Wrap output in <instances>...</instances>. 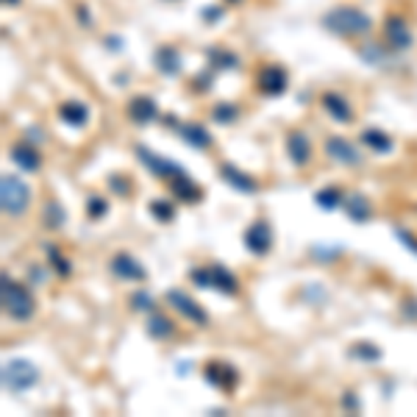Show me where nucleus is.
I'll use <instances>...</instances> for the list:
<instances>
[{
  "mask_svg": "<svg viewBox=\"0 0 417 417\" xmlns=\"http://www.w3.org/2000/svg\"><path fill=\"white\" fill-rule=\"evenodd\" d=\"M145 331L153 339H170L176 334V323L167 315H162V312H150L147 320H145Z\"/></svg>",
  "mask_w": 417,
  "mask_h": 417,
  "instance_id": "nucleus-24",
  "label": "nucleus"
},
{
  "mask_svg": "<svg viewBox=\"0 0 417 417\" xmlns=\"http://www.w3.org/2000/svg\"><path fill=\"white\" fill-rule=\"evenodd\" d=\"M342 209H345V214L353 220V223H368L373 214L370 203H368V198L362 195V192H356V189H351V192H345V200H342Z\"/></svg>",
  "mask_w": 417,
  "mask_h": 417,
  "instance_id": "nucleus-20",
  "label": "nucleus"
},
{
  "mask_svg": "<svg viewBox=\"0 0 417 417\" xmlns=\"http://www.w3.org/2000/svg\"><path fill=\"white\" fill-rule=\"evenodd\" d=\"M128 301H131V309H134V312H147V315H150V312H156V301H153L145 289H137Z\"/></svg>",
  "mask_w": 417,
  "mask_h": 417,
  "instance_id": "nucleus-33",
  "label": "nucleus"
},
{
  "mask_svg": "<svg viewBox=\"0 0 417 417\" xmlns=\"http://www.w3.org/2000/svg\"><path fill=\"white\" fill-rule=\"evenodd\" d=\"M8 156H11V162L23 173H40V167H42V156H40V147L34 142H17V145H11Z\"/></svg>",
  "mask_w": 417,
  "mask_h": 417,
  "instance_id": "nucleus-13",
  "label": "nucleus"
},
{
  "mask_svg": "<svg viewBox=\"0 0 417 417\" xmlns=\"http://www.w3.org/2000/svg\"><path fill=\"white\" fill-rule=\"evenodd\" d=\"M134 153H137L139 162L145 164V170H150L156 179L170 181V179H176V176H184V167H181L179 162H173V159H167V156L150 150L147 145H134Z\"/></svg>",
  "mask_w": 417,
  "mask_h": 417,
  "instance_id": "nucleus-6",
  "label": "nucleus"
},
{
  "mask_svg": "<svg viewBox=\"0 0 417 417\" xmlns=\"http://www.w3.org/2000/svg\"><path fill=\"white\" fill-rule=\"evenodd\" d=\"M242 239H245V248L253 256H267L270 248H273V226H270V220H265V217L253 220Z\"/></svg>",
  "mask_w": 417,
  "mask_h": 417,
  "instance_id": "nucleus-9",
  "label": "nucleus"
},
{
  "mask_svg": "<svg viewBox=\"0 0 417 417\" xmlns=\"http://www.w3.org/2000/svg\"><path fill=\"white\" fill-rule=\"evenodd\" d=\"M289 87V75L281 64H262L259 73H256V90L267 97H278V95L286 92Z\"/></svg>",
  "mask_w": 417,
  "mask_h": 417,
  "instance_id": "nucleus-7",
  "label": "nucleus"
},
{
  "mask_svg": "<svg viewBox=\"0 0 417 417\" xmlns=\"http://www.w3.org/2000/svg\"><path fill=\"white\" fill-rule=\"evenodd\" d=\"M42 223H45V229L50 231H59L64 223H67V214H64V206L59 203V200H47L45 209H42Z\"/></svg>",
  "mask_w": 417,
  "mask_h": 417,
  "instance_id": "nucleus-26",
  "label": "nucleus"
},
{
  "mask_svg": "<svg viewBox=\"0 0 417 417\" xmlns=\"http://www.w3.org/2000/svg\"><path fill=\"white\" fill-rule=\"evenodd\" d=\"M3 3H6V6H17L20 0H3Z\"/></svg>",
  "mask_w": 417,
  "mask_h": 417,
  "instance_id": "nucleus-48",
  "label": "nucleus"
},
{
  "mask_svg": "<svg viewBox=\"0 0 417 417\" xmlns=\"http://www.w3.org/2000/svg\"><path fill=\"white\" fill-rule=\"evenodd\" d=\"M75 17L81 20V25H87V28L92 25V17H90V8H87V6H78V8H75Z\"/></svg>",
  "mask_w": 417,
  "mask_h": 417,
  "instance_id": "nucleus-43",
  "label": "nucleus"
},
{
  "mask_svg": "<svg viewBox=\"0 0 417 417\" xmlns=\"http://www.w3.org/2000/svg\"><path fill=\"white\" fill-rule=\"evenodd\" d=\"M362 145L370 147L373 153H389L392 150V137L384 134L381 128H368V131H362Z\"/></svg>",
  "mask_w": 417,
  "mask_h": 417,
  "instance_id": "nucleus-25",
  "label": "nucleus"
},
{
  "mask_svg": "<svg viewBox=\"0 0 417 417\" xmlns=\"http://www.w3.org/2000/svg\"><path fill=\"white\" fill-rule=\"evenodd\" d=\"M28 278H31V284H45V270L42 267H28Z\"/></svg>",
  "mask_w": 417,
  "mask_h": 417,
  "instance_id": "nucleus-44",
  "label": "nucleus"
},
{
  "mask_svg": "<svg viewBox=\"0 0 417 417\" xmlns=\"http://www.w3.org/2000/svg\"><path fill=\"white\" fill-rule=\"evenodd\" d=\"M126 114L134 126H150L156 117H159V103L147 95H134L128 103H126Z\"/></svg>",
  "mask_w": 417,
  "mask_h": 417,
  "instance_id": "nucleus-12",
  "label": "nucleus"
},
{
  "mask_svg": "<svg viewBox=\"0 0 417 417\" xmlns=\"http://www.w3.org/2000/svg\"><path fill=\"white\" fill-rule=\"evenodd\" d=\"M111 37H114V34H111ZM111 37L106 40V45H109V47H120V42H117V40H111Z\"/></svg>",
  "mask_w": 417,
  "mask_h": 417,
  "instance_id": "nucleus-46",
  "label": "nucleus"
},
{
  "mask_svg": "<svg viewBox=\"0 0 417 417\" xmlns=\"http://www.w3.org/2000/svg\"><path fill=\"white\" fill-rule=\"evenodd\" d=\"M395 236H398V242L406 248V250H412L417 256V236L415 234H409L406 229H395Z\"/></svg>",
  "mask_w": 417,
  "mask_h": 417,
  "instance_id": "nucleus-39",
  "label": "nucleus"
},
{
  "mask_svg": "<svg viewBox=\"0 0 417 417\" xmlns=\"http://www.w3.org/2000/svg\"><path fill=\"white\" fill-rule=\"evenodd\" d=\"M56 114L64 126H73V128H81V126L90 123V106L81 103V100H64Z\"/></svg>",
  "mask_w": 417,
  "mask_h": 417,
  "instance_id": "nucleus-19",
  "label": "nucleus"
},
{
  "mask_svg": "<svg viewBox=\"0 0 417 417\" xmlns=\"http://www.w3.org/2000/svg\"><path fill=\"white\" fill-rule=\"evenodd\" d=\"M206 56H209V64H212L214 70H231V67L239 64L236 53H231V50H223V47H209V50H206Z\"/></svg>",
  "mask_w": 417,
  "mask_h": 417,
  "instance_id": "nucleus-30",
  "label": "nucleus"
},
{
  "mask_svg": "<svg viewBox=\"0 0 417 417\" xmlns=\"http://www.w3.org/2000/svg\"><path fill=\"white\" fill-rule=\"evenodd\" d=\"M325 156L331 159V162H337V164H342V167H359L362 164V150L351 142V139L345 137H328L325 139Z\"/></svg>",
  "mask_w": 417,
  "mask_h": 417,
  "instance_id": "nucleus-8",
  "label": "nucleus"
},
{
  "mask_svg": "<svg viewBox=\"0 0 417 417\" xmlns=\"http://www.w3.org/2000/svg\"><path fill=\"white\" fill-rule=\"evenodd\" d=\"M384 42L392 47V50H406L415 42V34H412V25L406 23V17L401 14H389L384 20Z\"/></svg>",
  "mask_w": 417,
  "mask_h": 417,
  "instance_id": "nucleus-10",
  "label": "nucleus"
},
{
  "mask_svg": "<svg viewBox=\"0 0 417 417\" xmlns=\"http://www.w3.org/2000/svg\"><path fill=\"white\" fill-rule=\"evenodd\" d=\"M212 120L217 126H234L239 120V109L234 106L231 100H220V103L212 106Z\"/></svg>",
  "mask_w": 417,
  "mask_h": 417,
  "instance_id": "nucleus-28",
  "label": "nucleus"
},
{
  "mask_svg": "<svg viewBox=\"0 0 417 417\" xmlns=\"http://www.w3.org/2000/svg\"><path fill=\"white\" fill-rule=\"evenodd\" d=\"M401 312H404L406 320H417V298H406L401 303Z\"/></svg>",
  "mask_w": 417,
  "mask_h": 417,
  "instance_id": "nucleus-40",
  "label": "nucleus"
},
{
  "mask_svg": "<svg viewBox=\"0 0 417 417\" xmlns=\"http://www.w3.org/2000/svg\"><path fill=\"white\" fill-rule=\"evenodd\" d=\"M186 368H189V365H186V362H181V365H179V375H186Z\"/></svg>",
  "mask_w": 417,
  "mask_h": 417,
  "instance_id": "nucleus-47",
  "label": "nucleus"
},
{
  "mask_svg": "<svg viewBox=\"0 0 417 417\" xmlns=\"http://www.w3.org/2000/svg\"><path fill=\"white\" fill-rule=\"evenodd\" d=\"M342 406H345L348 412H359V398H356L353 392H345V395H342Z\"/></svg>",
  "mask_w": 417,
  "mask_h": 417,
  "instance_id": "nucleus-42",
  "label": "nucleus"
},
{
  "mask_svg": "<svg viewBox=\"0 0 417 417\" xmlns=\"http://www.w3.org/2000/svg\"><path fill=\"white\" fill-rule=\"evenodd\" d=\"M150 214H153L159 223H173L176 206H173L167 198H156V200H150Z\"/></svg>",
  "mask_w": 417,
  "mask_h": 417,
  "instance_id": "nucleus-32",
  "label": "nucleus"
},
{
  "mask_svg": "<svg viewBox=\"0 0 417 417\" xmlns=\"http://www.w3.org/2000/svg\"><path fill=\"white\" fill-rule=\"evenodd\" d=\"M203 378L217 389H234L239 375H236V368L226 365V362H209L203 368Z\"/></svg>",
  "mask_w": 417,
  "mask_h": 417,
  "instance_id": "nucleus-17",
  "label": "nucleus"
},
{
  "mask_svg": "<svg viewBox=\"0 0 417 417\" xmlns=\"http://www.w3.org/2000/svg\"><path fill=\"white\" fill-rule=\"evenodd\" d=\"M320 106H323L325 114L331 120H337V123H353V109H351V100L345 95L328 90V92L320 95Z\"/></svg>",
  "mask_w": 417,
  "mask_h": 417,
  "instance_id": "nucleus-16",
  "label": "nucleus"
},
{
  "mask_svg": "<svg viewBox=\"0 0 417 417\" xmlns=\"http://www.w3.org/2000/svg\"><path fill=\"white\" fill-rule=\"evenodd\" d=\"M181 67H184L181 53L173 45H162L156 50V70H159L162 75H170V78H173V75L181 73Z\"/></svg>",
  "mask_w": 417,
  "mask_h": 417,
  "instance_id": "nucleus-22",
  "label": "nucleus"
},
{
  "mask_svg": "<svg viewBox=\"0 0 417 417\" xmlns=\"http://www.w3.org/2000/svg\"><path fill=\"white\" fill-rule=\"evenodd\" d=\"M342 200H345V192H342L339 186H325V189H320V192H315V203H318L320 209H325V212L339 209Z\"/></svg>",
  "mask_w": 417,
  "mask_h": 417,
  "instance_id": "nucleus-27",
  "label": "nucleus"
},
{
  "mask_svg": "<svg viewBox=\"0 0 417 417\" xmlns=\"http://www.w3.org/2000/svg\"><path fill=\"white\" fill-rule=\"evenodd\" d=\"M195 81H198V84H195V90H198V92H203V90H209V87L214 84V78L209 81V73H203V75H198Z\"/></svg>",
  "mask_w": 417,
  "mask_h": 417,
  "instance_id": "nucleus-45",
  "label": "nucleus"
},
{
  "mask_svg": "<svg viewBox=\"0 0 417 417\" xmlns=\"http://www.w3.org/2000/svg\"><path fill=\"white\" fill-rule=\"evenodd\" d=\"M220 179L231 186L234 192H242V195H256L259 192V181L253 176H248L245 170H239L236 164H229V162L220 164Z\"/></svg>",
  "mask_w": 417,
  "mask_h": 417,
  "instance_id": "nucleus-15",
  "label": "nucleus"
},
{
  "mask_svg": "<svg viewBox=\"0 0 417 417\" xmlns=\"http://www.w3.org/2000/svg\"><path fill=\"white\" fill-rule=\"evenodd\" d=\"M0 303H3V312L11 318V320H31L34 312H37V301L31 295V289L20 281H14L11 276L0 278Z\"/></svg>",
  "mask_w": 417,
  "mask_h": 417,
  "instance_id": "nucleus-2",
  "label": "nucleus"
},
{
  "mask_svg": "<svg viewBox=\"0 0 417 417\" xmlns=\"http://www.w3.org/2000/svg\"><path fill=\"white\" fill-rule=\"evenodd\" d=\"M348 353L353 359H362V362H381V356H384V351L378 345H373V342H356V345H351Z\"/></svg>",
  "mask_w": 417,
  "mask_h": 417,
  "instance_id": "nucleus-31",
  "label": "nucleus"
},
{
  "mask_svg": "<svg viewBox=\"0 0 417 417\" xmlns=\"http://www.w3.org/2000/svg\"><path fill=\"white\" fill-rule=\"evenodd\" d=\"M209 270H212V289H217L223 295H236L239 292V278L234 276L226 265L214 262V265H209Z\"/></svg>",
  "mask_w": 417,
  "mask_h": 417,
  "instance_id": "nucleus-23",
  "label": "nucleus"
},
{
  "mask_svg": "<svg viewBox=\"0 0 417 417\" xmlns=\"http://www.w3.org/2000/svg\"><path fill=\"white\" fill-rule=\"evenodd\" d=\"M164 301L170 303V309H176L192 325H198V328H206L209 325V312L189 292H184V289H167L164 292Z\"/></svg>",
  "mask_w": 417,
  "mask_h": 417,
  "instance_id": "nucleus-5",
  "label": "nucleus"
},
{
  "mask_svg": "<svg viewBox=\"0 0 417 417\" xmlns=\"http://www.w3.org/2000/svg\"><path fill=\"white\" fill-rule=\"evenodd\" d=\"M339 248H323V245H315L312 248V256H315V262H334V259H339Z\"/></svg>",
  "mask_w": 417,
  "mask_h": 417,
  "instance_id": "nucleus-38",
  "label": "nucleus"
},
{
  "mask_svg": "<svg viewBox=\"0 0 417 417\" xmlns=\"http://www.w3.org/2000/svg\"><path fill=\"white\" fill-rule=\"evenodd\" d=\"M170 186V192L176 195V200H181V203H200L203 200V189L195 184L189 176H176V179H170L167 181Z\"/></svg>",
  "mask_w": 417,
  "mask_h": 417,
  "instance_id": "nucleus-21",
  "label": "nucleus"
},
{
  "mask_svg": "<svg viewBox=\"0 0 417 417\" xmlns=\"http://www.w3.org/2000/svg\"><path fill=\"white\" fill-rule=\"evenodd\" d=\"M200 14H203V23H217L220 14H223V8H220V6H206Z\"/></svg>",
  "mask_w": 417,
  "mask_h": 417,
  "instance_id": "nucleus-41",
  "label": "nucleus"
},
{
  "mask_svg": "<svg viewBox=\"0 0 417 417\" xmlns=\"http://www.w3.org/2000/svg\"><path fill=\"white\" fill-rule=\"evenodd\" d=\"M0 381H3V389H6V392L20 395V392L31 389V387L40 381V368H37L34 362H28V359H8V362L3 365Z\"/></svg>",
  "mask_w": 417,
  "mask_h": 417,
  "instance_id": "nucleus-4",
  "label": "nucleus"
},
{
  "mask_svg": "<svg viewBox=\"0 0 417 417\" xmlns=\"http://www.w3.org/2000/svg\"><path fill=\"white\" fill-rule=\"evenodd\" d=\"M229 3H239V0H229Z\"/></svg>",
  "mask_w": 417,
  "mask_h": 417,
  "instance_id": "nucleus-49",
  "label": "nucleus"
},
{
  "mask_svg": "<svg viewBox=\"0 0 417 417\" xmlns=\"http://www.w3.org/2000/svg\"><path fill=\"white\" fill-rule=\"evenodd\" d=\"M109 270L117 281H147V270L131 253H114L109 262Z\"/></svg>",
  "mask_w": 417,
  "mask_h": 417,
  "instance_id": "nucleus-11",
  "label": "nucleus"
},
{
  "mask_svg": "<svg viewBox=\"0 0 417 417\" xmlns=\"http://www.w3.org/2000/svg\"><path fill=\"white\" fill-rule=\"evenodd\" d=\"M189 278L195 281V286H203V289H212V270L209 267H192Z\"/></svg>",
  "mask_w": 417,
  "mask_h": 417,
  "instance_id": "nucleus-37",
  "label": "nucleus"
},
{
  "mask_svg": "<svg viewBox=\"0 0 417 417\" xmlns=\"http://www.w3.org/2000/svg\"><path fill=\"white\" fill-rule=\"evenodd\" d=\"M286 156L295 167H306L312 162V142L301 128L286 131Z\"/></svg>",
  "mask_w": 417,
  "mask_h": 417,
  "instance_id": "nucleus-14",
  "label": "nucleus"
},
{
  "mask_svg": "<svg viewBox=\"0 0 417 417\" xmlns=\"http://www.w3.org/2000/svg\"><path fill=\"white\" fill-rule=\"evenodd\" d=\"M179 137L184 139L189 147H195V150H209L214 145V137L206 131L203 123H181L179 126Z\"/></svg>",
  "mask_w": 417,
  "mask_h": 417,
  "instance_id": "nucleus-18",
  "label": "nucleus"
},
{
  "mask_svg": "<svg viewBox=\"0 0 417 417\" xmlns=\"http://www.w3.org/2000/svg\"><path fill=\"white\" fill-rule=\"evenodd\" d=\"M47 265H50V270H56L59 278H67L73 273V262L61 253V248H53V245H47Z\"/></svg>",
  "mask_w": 417,
  "mask_h": 417,
  "instance_id": "nucleus-29",
  "label": "nucleus"
},
{
  "mask_svg": "<svg viewBox=\"0 0 417 417\" xmlns=\"http://www.w3.org/2000/svg\"><path fill=\"white\" fill-rule=\"evenodd\" d=\"M0 206L6 217H23L31 206V186L25 184L20 176L6 173L0 179Z\"/></svg>",
  "mask_w": 417,
  "mask_h": 417,
  "instance_id": "nucleus-3",
  "label": "nucleus"
},
{
  "mask_svg": "<svg viewBox=\"0 0 417 417\" xmlns=\"http://www.w3.org/2000/svg\"><path fill=\"white\" fill-rule=\"evenodd\" d=\"M106 186L114 192V195H120V198H128L131 195V181L126 179V176H120V173H114V176H109V181Z\"/></svg>",
  "mask_w": 417,
  "mask_h": 417,
  "instance_id": "nucleus-36",
  "label": "nucleus"
},
{
  "mask_svg": "<svg viewBox=\"0 0 417 417\" xmlns=\"http://www.w3.org/2000/svg\"><path fill=\"white\" fill-rule=\"evenodd\" d=\"M106 212H109V200L100 198V195H90V200H87V214H90V220L106 217Z\"/></svg>",
  "mask_w": 417,
  "mask_h": 417,
  "instance_id": "nucleus-35",
  "label": "nucleus"
},
{
  "mask_svg": "<svg viewBox=\"0 0 417 417\" xmlns=\"http://www.w3.org/2000/svg\"><path fill=\"white\" fill-rule=\"evenodd\" d=\"M359 56H362V61H368V64H384V59H389L384 47L373 45V42L359 47Z\"/></svg>",
  "mask_w": 417,
  "mask_h": 417,
  "instance_id": "nucleus-34",
  "label": "nucleus"
},
{
  "mask_svg": "<svg viewBox=\"0 0 417 417\" xmlns=\"http://www.w3.org/2000/svg\"><path fill=\"white\" fill-rule=\"evenodd\" d=\"M323 28L331 31L334 37H342V40H359V37H368L373 28V20L356 6H337L331 8L328 14H323Z\"/></svg>",
  "mask_w": 417,
  "mask_h": 417,
  "instance_id": "nucleus-1",
  "label": "nucleus"
}]
</instances>
